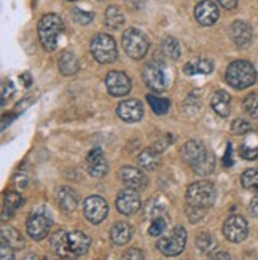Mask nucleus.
Returning a JSON list of instances; mask_svg holds the SVG:
<instances>
[{
  "instance_id": "obj_46",
  "label": "nucleus",
  "mask_w": 258,
  "mask_h": 260,
  "mask_svg": "<svg viewBox=\"0 0 258 260\" xmlns=\"http://www.w3.org/2000/svg\"><path fill=\"white\" fill-rule=\"evenodd\" d=\"M231 152H233V147H231V144H228V147H227V155H225V158H223V165H225V166H233Z\"/></svg>"
},
{
  "instance_id": "obj_51",
  "label": "nucleus",
  "mask_w": 258,
  "mask_h": 260,
  "mask_svg": "<svg viewBox=\"0 0 258 260\" xmlns=\"http://www.w3.org/2000/svg\"><path fill=\"white\" fill-rule=\"evenodd\" d=\"M70 2H75V0H70Z\"/></svg>"
},
{
  "instance_id": "obj_14",
  "label": "nucleus",
  "mask_w": 258,
  "mask_h": 260,
  "mask_svg": "<svg viewBox=\"0 0 258 260\" xmlns=\"http://www.w3.org/2000/svg\"><path fill=\"white\" fill-rule=\"evenodd\" d=\"M117 114H118V117L123 121H126V123H136L143 115V106H142L140 101H137V99L123 101V103L117 109Z\"/></svg>"
},
{
  "instance_id": "obj_52",
  "label": "nucleus",
  "mask_w": 258,
  "mask_h": 260,
  "mask_svg": "<svg viewBox=\"0 0 258 260\" xmlns=\"http://www.w3.org/2000/svg\"><path fill=\"white\" fill-rule=\"evenodd\" d=\"M100 2H104V0H100Z\"/></svg>"
},
{
  "instance_id": "obj_48",
  "label": "nucleus",
  "mask_w": 258,
  "mask_h": 260,
  "mask_svg": "<svg viewBox=\"0 0 258 260\" xmlns=\"http://www.w3.org/2000/svg\"><path fill=\"white\" fill-rule=\"evenodd\" d=\"M250 214L253 217H258V198H253L250 201Z\"/></svg>"
},
{
  "instance_id": "obj_15",
  "label": "nucleus",
  "mask_w": 258,
  "mask_h": 260,
  "mask_svg": "<svg viewBox=\"0 0 258 260\" xmlns=\"http://www.w3.org/2000/svg\"><path fill=\"white\" fill-rule=\"evenodd\" d=\"M142 77H143L145 85L150 89H153V91H163L166 88V75L161 67L158 66H155V64L145 66L142 71Z\"/></svg>"
},
{
  "instance_id": "obj_34",
  "label": "nucleus",
  "mask_w": 258,
  "mask_h": 260,
  "mask_svg": "<svg viewBox=\"0 0 258 260\" xmlns=\"http://www.w3.org/2000/svg\"><path fill=\"white\" fill-rule=\"evenodd\" d=\"M163 51H164V54H167L172 59L180 58V45H178V42L174 37H167L163 42Z\"/></svg>"
},
{
  "instance_id": "obj_9",
  "label": "nucleus",
  "mask_w": 258,
  "mask_h": 260,
  "mask_svg": "<svg viewBox=\"0 0 258 260\" xmlns=\"http://www.w3.org/2000/svg\"><path fill=\"white\" fill-rule=\"evenodd\" d=\"M223 235L231 243H241L247 238L249 225L242 216H230L223 225Z\"/></svg>"
},
{
  "instance_id": "obj_8",
  "label": "nucleus",
  "mask_w": 258,
  "mask_h": 260,
  "mask_svg": "<svg viewBox=\"0 0 258 260\" xmlns=\"http://www.w3.org/2000/svg\"><path fill=\"white\" fill-rule=\"evenodd\" d=\"M83 214L91 223H100L102 220H105L108 214L107 201L102 197H97V195L88 197L83 205Z\"/></svg>"
},
{
  "instance_id": "obj_26",
  "label": "nucleus",
  "mask_w": 258,
  "mask_h": 260,
  "mask_svg": "<svg viewBox=\"0 0 258 260\" xmlns=\"http://www.w3.org/2000/svg\"><path fill=\"white\" fill-rule=\"evenodd\" d=\"M212 71H214V64H212L209 59H203V58L190 61L183 67V74L185 75H196V74H204V75H207Z\"/></svg>"
},
{
  "instance_id": "obj_25",
  "label": "nucleus",
  "mask_w": 258,
  "mask_h": 260,
  "mask_svg": "<svg viewBox=\"0 0 258 260\" xmlns=\"http://www.w3.org/2000/svg\"><path fill=\"white\" fill-rule=\"evenodd\" d=\"M80 69V62H78L77 56L70 51H64L59 58V71L62 75H75Z\"/></svg>"
},
{
  "instance_id": "obj_5",
  "label": "nucleus",
  "mask_w": 258,
  "mask_h": 260,
  "mask_svg": "<svg viewBox=\"0 0 258 260\" xmlns=\"http://www.w3.org/2000/svg\"><path fill=\"white\" fill-rule=\"evenodd\" d=\"M91 53L100 64H110L117 59V43L107 34H97L91 40Z\"/></svg>"
},
{
  "instance_id": "obj_29",
  "label": "nucleus",
  "mask_w": 258,
  "mask_h": 260,
  "mask_svg": "<svg viewBox=\"0 0 258 260\" xmlns=\"http://www.w3.org/2000/svg\"><path fill=\"white\" fill-rule=\"evenodd\" d=\"M193 169H195V174H198V176L212 174V173H214V169H215V156L207 152V155L203 158V160L193 165Z\"/></svg>"
},
{
  "instance_id": "obj_38",
  "label": "nucleus",
  "mask_w": 258,
  "mask_h": 260,
  "mask_svg": "<svg viewBox=\"0 0 258 260\" xmlns=\"http://www.w3.org/2000/svg\"><path fill=\"white\" fill-rule=\"evenodd\" d=\"M231 131H233L234 134H245V133L252 131V125H250V123H249L247 120L238 118V120H234V121H233Z\"/></svg>"
},
{
  "instance_id": "obj_11",
  "label": "nucleus",
  "mask_w": 258,
  "mask_h": 260,
  "mask_svg": "<svg viewBox=\"0 0 258 260\" xmlns=\"http://www.w3.org/2000/svg\"><path fill=\"white\" fill-rule=\"evenodd\" d=\"M117 209L125 214V216H132L140 209V198L136 190L126 188L121 190L117 198Z\"/></svg>"
},
{
  "instance_id": "obj_30",
  "label": "nucleus",
  "mask_w": 258,
  "mask_h": 260,
  "mask_svg": "<svg viewBox=\"0 0 258 260\" xmlns=\"http://www.w3.org/2000/svg\"><path fill=\"white\" fill-rule=\"evenodd\" d=\"M4 203H5V211H8V216H11V214L22 206L24 200L16 191H7L4 195Z\"/></svg>"
},
{
  "instance_id": "obj_13",
  "label": "nucleus",
  "mask_w": 258,
  "mask_h": 260,
  "mask_svg": "<svg viewBox=\"0 0 258 260\" xmlns=\"http://www.w3.org/2000/svg\"><path fill=\"white\" fill-rule=\"evenodd\" d=\"M218 16V8L212 0H201L195 8V18L201 26L215 24Z\"/></svg>"
},
{
  "instance_id": "obj_31",
  "label": "nucleus",
  "mask_w": 258,
  "mask_h": 260,
  "mask_svg": "<svg viewBox=\"0 0 258 260\" xmlns=\"http://www.w3.org/2000/svg\"><path fill=\"white\" fill-rule=\"evenodd\" d=\"M241 182L244 188L258 193V168L247 169V171L241 176Z\"/></svg>"
},
{
  "instance_id": "obj_18",
  "label": "nucleus",
  "mask_w": 258,
  "mask_h": 260,
  "mask_svg": "<svg viewBox=\"0 0 258 260\" xmlns=\"http://www.w3.org/2000/svg\"><path fill=\"white\" fill-rule=\"evenodd\" d=\"M89 246H91V238L82 230H75L69 233V252L70 257L77 258L82 257L88 252Z\"/></svg>"
},
{
  "instance_id": "obj_7",
  "label": "nucleus",
  "mask_w": 258,
  "mask_h": 260,
  "mask_svg": "<svg viewBox=\"0 0 258 260\" xmlns=\"http://www.w3.org/2000/svg\"><path fill=\"white\" fill-rule=\"evenodd\" d=\"M51 225H53V220L48 214L42 209H37L35 212H32L29 216L26 229L32 240L42 241L43 238H47V235L50 233Z\"/></svg>"
},
{
  "instance_id": "obj_16",
  "label": "nucleus",
  "mask_w": 258,
  "mask_h": 260,
  "mask_svg": "<svg viewBox=\"0 0 258 260\" xmlns=\"http://www.w3.org/2000/svg\"><path fill=\"white\" fill-rule=\"evenodd\" d=\"M86 168H88V173L91 174L96 179L104 177L108 173V163H107V158L104 156V153L100 152L99 149H94L88 153L86 158Z\"/></svg>"
},
{
  "instance_id": "obj_50",
  "label": "nucleus",
  "mask_w": 258,
  "mask_h": 260,
  "mask_svg": "<svg viewBox=\"0 0 258 260\" xmlns=\"http://www.w3.org/2000/svg\"><path fill=\"white\" fill-rule=\"evenodd\" d=\"M24 260H40V258H39V255H35V254H29V255L24 257Z\"/></svg>"
},
{
  "instance_id": "obj_2",
  "label": "nucleus",
  "mask_w": 258,
  "mask_h": 260,
  "mask_svg": "<svg viewBox=\"0 0 258 260\" xmlns=\"http://www.w3.org/2000/svg\"><path fill=\"white\" fill-rule=\"evenodd\" d=\"M62 30H64V22L58 15L54 13L45 15L39 22V39L42 47L47 51H54L56 45H58V37L62 34Z\"/></svg>"
},
{
  "instance_id": "obj_23",
  "label": "nucleus",
  "mask_w": 258,
  "mask_h": 260,
  "mask_svg": "<svg viewBox=\"0 0 258 260\" xmlns=\"http://www.w3.org/2000/svg\"><path fill=\"white\" fill-rule=\"evenodd\" d=\"M137 163L140 168H143L145 171H153L160 166L161 163V156H160V152L150 147V149H145L139 153L137 156Z\"/></svg>"
},
{
  "instance_id": "obj_36",
  "label": "nucleus",
  "mask_w": 258,
  "mask_h": 260,
  "mask_svg": "<svg viewBox=\"0 0 258 260\" xmlns=\"http://www.w3.org/2000/svg\"><path fill=\"white\" fill-rule=\"evenodd\" d=\"M244 110L247 112V115L252 118H258V91L250 93L244 99Z\"/></svg>"
},
{
  "instance_id": "obj_32",
  "label": "nucleus",
  "mask_w": 258,
  "mask_h": 260,
  "mask_svg": "<svg viewBox=\"0 0 258 260\" xmlns=\"http://www.w3.org/2000/svg\"><path fill=\"white\" fill-rule=\"evenodd\" d=\"M196 247L203 252V254H209L212 249L215 247V240L212 238L209 233H199L198 238H196Z\"/></svg>"
},
{
  "instance_id": "obj_49",
  "label": "nucleus",
  "mask_w": 258,
  "mask_h": 260,
  "mask_svg": "<svg viewBox=\"0 0 258 260\" xmlns=\"http://www.w3.org/2000/svg\"><path fill=\"white\" fill-rule=\"evenodd\" d=\"M21 78H22V80H24L26 86H29V85H30V77H29V74H22V75H21Z\"/></svg>"
},
{
  "instance_id": "obj_47",
  "label": "nucleus",
  "mask_w": 258,
  "mask_h": 260,
  "mask_svg": "<svg viewBox=\"0 0 258 260\" xmlns=\"http://www.w3.org/2000/svg\"><path fill=\"white\" fill-rule=\"evenodd\" d=\"M209 260H233V258L228 252H217L214 255H210Z\"/></svg>"
},
{
  "instance_id": "obj_4",
  "label": "nucleus",
  "mask_w": 258,
  "mask_h": 260,
  "mask_svg": "<svg viewBox=\"0 0 258 260\" xmlns=\"http://www.w3.org/2000/svg\"><path fill=\"white\" fill-rule=\"evenodd\" d=\"M123 48L132 59H142L149 51V39L136 27H129L123 32Z\"/></svg>"
},
{
  "instance_id": "obj_22",
  "label": "nucleus",
  "mask_w": 258,
  "mask_h": 260,
  "mask_svg": "<svg viewBox=\"0 0 258 260\" xmlns=\"http://www.w3.org/2000/svg\"><path fill=\"white\" fill-rule=\"evenodd\" d=\"M210 106L220 117H228L231 110V96L227 91H217L210 99Z\"/></svg>"
},
{
  "instance_id": "obj_3",
  "label": "nucleus",
  "mask_w": 258,
  "mask_h": 260,
  "mask_svg": "<svg viewBox=\"0 0 258 260\" xmlns=\"http://www.w3.org/2000/svg\"><path fill=\"white\" fill-rule=\"evenodd\" d=\"M217 190L215 185L209 180H199L188 187L187 190V205L192 208L209 209L215 203Z\"/></svg>"
},
{
  "instance_id": "obj_43",
  "label": "nucleus",
  "mask_w": 258,
  "mask_h": 260,
  "mask_svg": "<svg viewBox=\"0 0 258 260\" xmlns=\"http://www.w3.org/2000/svg\"><path fill=\"white\" fill-rule=\"evenodd\" d=\"M15 91V86L11 82H4L2 83V104L5 106L7 104V101L11 98V94H13Z\"/></svg>"
},
{
  "instance_id": "obj_21",
  "label": "nucleus",
  "mask_w": 258,
  "mask_h": 260,
  "mask_svg": "<svg viewBox=\"0 0 258 260\" xmlns=\"http://www.w3.org/2000/svg\"><path fill=\"white\" fill-rule=\"evenodd\" d=\"M58 205L64 212L70 214V212H73L77 209L78 197L70 187H61L58 190Z\"/></svg>"
},
{
  "instance_id": "obj_6",
  "label": "nucleus",
  "mask_w": 258,
  "mask_h": 260,
  "mask_svg": "<svg viewBox=\"0 0 258 260\" xmlns=\"http://www.w3.org/2000/svg\"><path fill=\"white\" fill-rule=\"evenodd\" d=\"M187 244V232L183 227H175L169 233H166L161 236V240L158 241V249L167 255V257H175L178 254H182Z\"/></svg>"
},
{
  "instance_id": "obj_33",
  "label": "nucleus",
  "mask_w": 258,
  "mask_h": 260,
  "mask_svg": "<svg viewBox=\"0 0 258 260\" xmlns=\"http://www.w3.org/2000/svg\"><path fill=\"white\" fill-rule=\"evenodd\" d=\"M147 101H149V104L152 106V109H153V112H155L156 115H164L166 112L169 110V101H167V99L156 98L153 94H149Z\"/></svg>"
},
{
  "instance_id": "obj_35",
  "label": "nucleus",
  "mask_w": 258,
  "mask_h": 260,
  "mask_svg": "<svg viewBox=\"0 0 258 260\" xmlns=\"http://www.w3.org/2000/svg\"><path fill=\"white\" fill-rule=\"evenodd\" d=\"M166 216H161V214H155L153 219H152V223H150V227H149V233L152 236H160L164 233L166 230Z\"/></svg>"
},
{
  "instance_id": "obj_42",
  "label": "nucleus",
  "mask_w": 258,
  "mask_h": 260,
  "mask_svg": "<svg viewBox=\"0 0 258 260\" xmlns=\"http://www.w3.org/2000/svg\"><path fill=\"white\" fill-rule=\"evenodd\" d=\"M120 260H143V254L140 249H137V247H131V249H128L121 255Z\"/></svg>"
},
{
  "instance_id": "obj_19",
  "label": "nucleus",
  "mask_w": 258,
  "mask_h": 260,
  "mask_svg": "<svg viewBox=\"0 0 258 260\" xmlns=\"http://www.w3.org/2000/svg\"><path fill=\"white\" fill-rule=\"evenodd\" d=\"M206 155H207L206 147L203 142H199V141H188L182 145V156L192 165L201 161Z\"/></svg>"
},
{
  "instance_id": "obj_41",
  "label": "nucleus",
  "mask_w": 258,
  "mask_h": 260,
  "mask_svg": "<svg viewBox=\"0 0 258 260\" xmlns=\"http://www.w3.org/2000/svg\"><path fill=\"white\" fill-rule=\"evenodd\" d=\"M241 155L245 158V160H255V158H258V145L249 147L247 144H244L241 147Z\"/></svg>"
},
{
  "instance_id": "obj_17",
  "label": "nucleus",
  "mask_w": 258,
  "mask_h": 260,
  "mask_svg": "<svg viewBox=\"0 0 258 260\" xmlns=\"http://www.w3.org/2000/svg\"><path fill=\"white\" fill-rule=\"evenodd\" d=\"M252 27L244 21H234L230 27V37L234 42V45L239 48L249 47L252 42Z\"/></svg>"
},
{
  "instance_id": "obj_27",
  "label": "nucleus",
  "mask_w": 258,
  "mask_h": 260,
  "mask_svg": "<svg viewBox=\"0 0 258 260\" xmlns=\"http://www.w3.org/2000/svg\"><path fill=\"white\" fill-rule=\"evenodd\" d=\"M105 24H107V27L114 29V30H118L123 27V24H125V15H123L120 7L110 5L105 10Z\"/></svg>"
},
{
  "instance_id": "obj_40",
  "label": "nucleus",
  "mask_w": 258,
  "mask_h": 260,
  "mask_svg": "<svg viewBox=\"0 0 258 260\" xmlns=\"http://www.w3.org/2000/svg\"><path fill=\"white\" fill-rule=\"evenodd\" d=\"M0 257H2L0 260H15L13 247L4 240H2V244H0Z\"/></svg>"
},
{
  "instance_id": "obj_1",
  "label": "nucleus",
  "mask_w": 258,
  "mask_h": 260,
  "mask_svg": "<svg viewBox=\"0 0 258 260\" xmlns=\"http://www.w3.org/2000/svg\"><path fill=\"white\" fill-rule=\"evenodd\" d=\"M225 80L230 86L236 89H245L255 83L256 80V71L249 61H234L228 66Z\"/></svg>"
},
{
  "instance_id": "obj_24",
  "label": "nucleus",
  "mask_w": 258,
  "mask_h": 260,
  "mask_svg": "<svg viewBox=\"0 0 258 260\" xmlns=\"http://www.w3.org/2000/svg\"><path fill=\"white\" fill-rule=\"evenodd\" d=\"M51 246H53V251L59 257H70V252H69V235H67L64 230H58V232L53 233Z\"/></svg>"
},
{
  "instance_id": "obj_37",
  "label": "nucleus",
  "mask_w": 258,
  "mask_h": 260,
  "mask_svg": "<svg viewBox=\"0 0 258 260\" xmlns=\"http://www.w3.org/2000/svg\"><path fill=\"white\" fill-rule=\"evenodd\" d=\"M72 18L78 22V24H89L93 21V13L91 11H83L80 8H72Z\"/></svg>"
},
{
  "instance_id": "obj_10",
  "label": "nucleus",
  "mask_w": 258,
  "mask_h": 260,
  "mask_svg": "<svg viewBox=\"0 0 258 260\" xmlns=\"http://www.w3.org/2000/svg\"><path fill=\"white\" fill-rule=\"evenodd\" d=\"M105 85L112 96H126L131 91V80L125 72H108L105 77Z\"/></svg>"
},
{
  "instance_id": "obj_12",
  "label": "nucleus",
  "mask_w": 258,
  "mask_h": 260,
  "mask_svg": "<svg viewBox=\"0 0 258 260\" xmlns=\"http://www.w3.org/2000/svg\"><path fill=\"white\" fill-rule=\"evenodd\" d=\"M120 177L123 180V184L132 190H142L149 184V179L145 176V173L142 169H137L134 166H123L120 171Z\"/></svg>"
},
{
  "instance_id": "obj_45",
  "label": "nucleus",
  "mask_w": 258,
  "mask_h": 260,
  "mask_svg": "<svg viewBox=\"0 0 258 260\" xmlns=\"http://www.w3.org/2000/svg\"><path fill=\"white\" fill-rule=\"evenodd\" d=\"M217 2L227 10H233L234 7L238 5V0H217Z\"/></svg>"
},
{
  "instance_id": "obj_20",
  "label": "nucleus",
  "mask_w": 258,
  "mask_h": 260,
  "mask_svg": "<svg viewBox=\"0 0 258 260\" xmlns=\"http://www.w3.org/2000/svg\"><path fill=\"white\" fill-rule=\"evenodd\" d=\"M132 238V227L126 222L115 223L110 230V240L117 246H125Z\"/></svg>"
},
{
  "instance_id": "obj_39",
  "label": "nucleus",
  "mask_w": 258,
  "mask_h": 260,
  "mask_svg": "<svg viewBox=\"0 0 258 260\" xmlns=\"http://www.w3.org/2000/svg\"><path fill=\"white\" fill-rule=\"evenodd\" d=\"M206 212H207V209L192 208V206H188V209H187V214H188V217H190V222H193V223L203 219V217L206 216Z\"/></svg>"
},
{
  "instance_id": "obj_28",
  "label": "nucleus",
  "mask_w": 258,
  "mask_h": 260,
  "mask_svg": "<svg viewBox=\"0 0 258 260\" xmlns=\"http://www.w3.org/2000/svg\"><path fill=\"white\" fill-rule=\"evenodd\" d=\"M2 240L7 241L11 247H15V249H22V247L26 246L21 233L13 227H5L4 225L2 227Z\"/></svg>"
},
{
  "instance_id": "obj_44",
  "label": "nucleus",
  "mask_w": 258,
  "mask_h": 260,
  "mask_svg": "<svg viewBox=\"0 0 258 260\" xmlns=\"http://www.w3.org/2000/svg\"><path fill=\"white\" fill-rule=\"evenodd\" d=\"M145 2L147 0H126V4L131 10H140L145 5Z\"/></svg>"
}]
</instances>
